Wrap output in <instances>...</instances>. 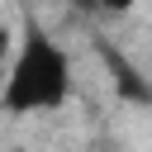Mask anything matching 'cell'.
Returning <instances> with one entry per match:
<instances>
[{
	"label": "cell",
	"instance_id": "1",
	"mask_svg": "<svg viewBox=\"0 0 152 152\" xmlns=\"http://www.w3.org/2000/svg\"><path fill=\"white\" fill-rule=\"evenodd\" d=\"M71 95V62L62 52V43L28 24L24 28V43L10 62V76H5V90H0V104L5 114H43V109H62Z\"/></svg>",
	"mask_w": 152,
	"mask_h": 152
},
{
	"label": "cell",
	"instance_id": "2",
	"mask_svg": "<svg viewBox=\"0 0 152 152\" xmlns=\"http://www.w3.org/2000/svg\"><path fill=\"white\" fill-rule=\"evenodd\" d=\"M95 52H100V62H104V71H109L119 100H128V104H152V81H147L119 48H109L104 38H95Z\"/></svg>",
	"mask_w": 152,
	"mask_h": 152
},
{
	"label": "cell",
	"instance_id": "3",
	"mask_svg": "<svg viewBox=\"0 0 152 152\" xmlns=\"http://www.w3.org/2000/svg\"><path fill=\"white\" fill-rule=\"evenodd\" d=\"M100 10L104 14H124V10H133V0H100Z\"/></svg>",
	"mask_w": 152,
	"mask_h": 152
},
{
	"label": "cell",
	"instance_id": "4",
	"mask_svg": "<svg viewBox=\"0 0 152 152\" xmlns=\"http://www.w3.org/2000/svg\"><path fill=\"white\" fill-rule=\"evenodd\" d=\"M71 5H76V10H86V14H104V10H100V0H71Z\"/></svg>",
	"mask_w": 152,
	"mask_h": 152
},
{
	"label": "cell",
	"instance_id": "5",
	"mask_svg": "<svg viewBox=\"0 0 152 152\" xmlns=\"http://www.w3.org/2000/svg\"><path fill=\"white\" fill-rule=\"evenodd\" d=\"M14 152H19V147H14Z\"/></svg>",
	"mask_w": 152,
	"mask_h": 152
}]
</instances>
